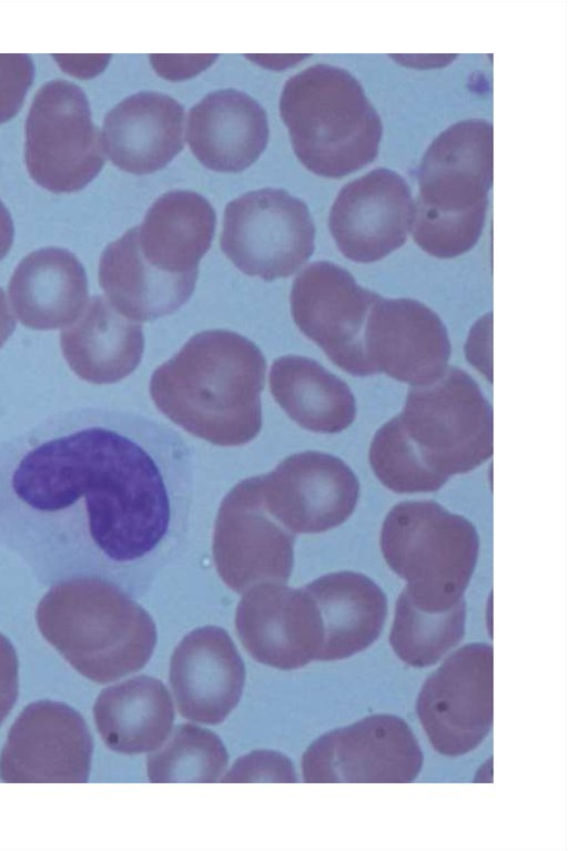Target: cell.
I'll use <instances>...</instances> for the list:
<instances>
[{
  "label": "cell",
  "mask_w": 568,
  "mask_h": 851,
  "mask_svg": "<svg viewBox=\"0 0 568 851\" xmlns=\"http://www.w3.org/2000/svg\"><path fill=\"white\" fill-rule=\"evenodd\" d=\"M184 109L170 95L145 91L126 97L104 118L103 148L119 169L149 174L183 148Z\"/></svg>",
  "instance_id": "obj_20"
},
{
  "label": "cell",
  "mask_w": 568,
  "mask_h": 851,
  "mask_svg": "<svg viewBox=\"0 0 568 851\" xmlns=\"http://www.w3.org/2000/svg\"><path fill=\"white\" fill-rule=\"evenodd\" d=\"M314 599L323 624L317 660L348 658L368 648L381 635L387 599L367 576L355 571L326 574L303 586Z\"/></svg>",
  "instance_id": "obj_25"
},
{
  "label": "cell",
  "mask_w": 568,
  "mask_h": 851,
  "mask_svg": "<svg viewBox=\"0 0 568 851\" xmlns=\"http://www.w3.org/2000/svg\"><path fill=\"white\" fill-rule=\"evenodd\" d=\"M280 113L300 162L325 178H342L371 163L383 134L382 120L347 70L315 64L291 77Z\"/></svg>",
  "instance_id": "obj_5"
},
{
  "label": "cell",
  "mask_w": 568,
  "mask_h": 851,
  "mask_svg": "<svg viewBox=\"0 0 568 851\" xmlns=\"http://www.w3.org/2000/svg\"><path fill=\"white\" fill-rule=\"evenodd\" d=\"M190 446L102 407L54 414L0 444V544L45 586L95 578L142 597L185 549Z\"/></svg>",
  "instance_id": "obj_1"
},
{
  "label": "cell",
  "mask_w": 568,
  "mask_h": 851,
  "mask_svg": "<svg viewBox=\"0 0 568 851\" xmlns=\"http://www.w3.org/2000/svg\"><path fill=\"white\" fill-rule=\"evenodd\" d=\"M422 460L449 478L493 455V411L477 383L457 367L413 386L398 415Z\"/></svg>",
  "instance_id": "obj_7"
},
{
  "label": "cell",
  "mask_w": 568,
  "mask_h": 851,
  "mask_svg": "<svg viewBox=\"0 0 568 851\" xmlns=\"http://www.w3.org/2000/svg\"><path fill=\"white\" fill-rule=\"evenodd\" d=\"M197 276L170 277L142 260L136 226L110 243L99 262V283L108 301L123 316L146 322L178 311L192 295Z\"/></svg>",
  "instance_id": "obj_27"
},
{
  "label": "cell",
  "mask_w": 568,
  "mask_h": 851,
  "mask_svg": "<svg viewBox=\"0 0 568 851\" xmlns=\"http://www.w3.org/2000/svg\"><path fill=\"white\" fill-rule=\"evenodd\" d=\"M67 72L77 77H92L101 72L111 55H54Z\"/></svg>",
  "instance_id": "obj_37"
},
{
  "label": "cell",
  "mask_w": 568,
  "mask_h": 851,
  "mask_svg": "<svg viewBox=\"0 0 568 851\" xmlns=\"http://www.w3.org/2000/svg\"><path fill=\"white\" fill-rule=\"evenodd\" d=\"M379 541L418 609L444 612L464 600L479 554L478 533L468 519L432 500L402 502L386 515Z\"/></svg>",
  "instance_id": "obj_6"
},
{
  "label": "cell",
  "mask_w": 568,
  "mask_h": 851,
  "mask_svg": "<svg viewBox=\"0 0 568 851\" xmlns=\"http://www.w3.org/2000/svg\"><path fill=\"white\" fill-rule=\"evenodd\" d=\"M491 314H486L471 328L467 343L468 361L491 381Z\"/></svg>",
  "instance_id": "obj_36"
},
{
  "label": "cell",
  "mask_w": 568,
  "mask_h": 851,
  "mask_svg": "<svg viewBox=\"0 0 568 851\" xmlns=\"http://www.w3.org/2000/svg\"><path fill=\"white\" fill-rule=\"evenodd\" d=\"M70 368L93 384H112L130 375L144 351L142 324L119 313L101 295L87 303L80 316L60 335Z\"/></svg>",
  "instance_id": "obj_24"
},
{
  "label": "cell",
  "mask_w": 568,
  "mask_h": 851,
  "mask_svg": "<svg viewBox=\"0 0 568 851\" xmlns=\"http://www.w3.org/2000/svg\"><path fill=\"white\" fill-rule=\"evenodd\" d=\"M93 742L82 716L70 706L40 700L13 722L0 754L4 782H87Z\"/></svg>",
  "instance_id": "obj_14"
},
{
  "label": "cell",
  "mask_w": 568,
  "mask_h": 851,
  "mask_svg": "<svg viewBox=\"0 0 568 851\" xmlns=\"http://www.w3.org/2000/svg\"><path fill=\"white\" fill-rule=\"evenodd\" d=\"M216 215L201 194L174 190L162 194L136 226L140 255L153 271L170 277L197 276L209 251Z\"/></svg>",
  "instance_id": "obj_22"
},
{
  "label": "cell",
  "mask_w": 568,
  "mask_h": 851,
  "mask_svg": "<svg viewBox=\"0 0 568 851\" xmlns=\"http://www.w3.org/2000/svg\"><path fill=\"white\" fill-rule=\"evenodd\" d=\"M268 511L290 531L318 534L343 524L354 511L359 484L338 457L307 450L284 458L260 475Z\"/></svg>",
  "instance_id": "obj_15"
},
{
  "label": "cell",
  "mask_w": 568,
  "mask_h": 851,
  "mask_svg": "<svg viewBox=\"0 0 568 851\" xmlns=\"http://www.w3.org/2000/svg\"><path fill=\"white\" fill-rule=\"evenodd\" d=\"M216 58V54H151L150 61L161 77L169 80H183L196 75L210 67Z\"/></svg>",
  "instance_id": "obj_35"
},
{
  "label": "cell",
  "mask_w": 568,
  "mask_h": 851,
  "mask_svg": "<svg viewBox=\"0 0 568 851\" xmlns=\"http://www.w3.org/2000/svg\"><path fill=\"white\" fill-rule=\"evenodd\" d=\"M413 213L412 191L405 179L377 168L342 188L331 207L328 226L344 256L369 263L405 243Z\"/></svg>",
  "instance_id": "obj_17"
},
{
  "label": "cell",
  "mask_w": 568,
  "mask_h": 851,
  "mask_svg": "<svg viewBox=\"0 0 568 851\" xmlns=\"http://www.w3.org/2000/svg\"><path fill=\"white\" fill-rule=\"evenodd\" d=\"M314 240L307 205L284 190L251 191L225 206L221 249L246 275L267 282L293 275L313 254Z\"/></svg>",
  "instance_id": "obj_9"
},
{
  "label": "cell",
  "mask_w": 568,
  "mask_h": 851,
  "mask_svg": "<svg viewBox=\"0 0 568 851\" xmlns=\"http://www.w3.org/2000/svg\"><path fill=\"white\" fill-rule=\"evenodd\" d=\"M227 752L212 731L179 725L146 761L151 782H216L227 767Z\"/></svg>",
  "instance_id": "obj_30"
},
{
  "label": "cell",
  "mask_w": 568,
  "mask_h": 851,
  "mask_svg": "<svg viewBox=\"0 0 568 851\" xmlns=\"http://www.w3.org/2000/svg\"><path fill=\"white\" fill-rule=\"evenodd\" d=\"M246 58L252 59L256 63L264 65L266 68L272 69H283L285 67H290L298 62L301 59L305 58V55H246Z\"/></svg>",
  "instance_id": "obj_40"
},
{
  "label": "cell",
  "mask_w": 568,
  "mask_h": 851,
  "mask_svg": "<svg viewBox=\"0 0 568 851\" xmlns=\"http://www.w3.org/2000/svg\"><path fill=\"white\" fill-rule=\"evenodd\" d=\"M36 617L43 638L78 672L98 683L141 670L156 645V627L149 612L101 579L52 585Z\"/></svg>",
  "instance_id": "obj_3"
},
{
  "label": "cell",
  "mask_w": 568,
  "mask_h": 851,
  "mask_svg": "<svg viewBox=\"0 0 568 851\" xmlns=\"http://www.w3.org/2000/svg\"><path fill=\"white\" fill-rule=\"evenodd\" d=\"M270 388L287 416L307 430L336 434L356 417V401L348 385L312 358H276L270 372Z\"/></svg>",
  "instance_id": "obj_28"
},
{
  "label": "cell",
  "mask_w": 568,
  "mask_h": 851,
  "mask_svg": "<svg viewBox=\"0 0 568 851\" xmlns=\"http://www.w3.org/2000/svg\"><path fill=\"white\" fill-rule=\"evenodd\" d=\"M8 292L21 324L33 330H55L72 324L84 310L88 280L73 253L44 247L19 263Z\"/></svg>",
  "instance_id": "obj_23"
},
{
  "label": "cell",
  "mask_w": 568,
  "mask_h": 851,
  "mask_svg": "<svg viewBox=\"0 0 568 851\" xmlns=\"http://www.w3.org/2000/svg\"><path fill=\"white\" fill-rule=\"evenodd\" d=\"M368 458L376 477L395 493L435 492L448 480L425 465L406 435L398 415L375 433Z\"/></svg>",
  "instance_id": "obj_31"
},
{
  "label": "cell",
  "mask_w": 568,
  "mask_h": 851,
  "mask_svg": "<svg viewBox=\"0 0 568 851\" xmlns=\"http://www.w3.org/2000/svg\"><path fill=\"white\" fill-rule=\"evenodd\" d=\"M465 619L464 600L447 611L427 612L418 609L403 590L396 601L389 644L407 665L432 666L462 640Z\"/></svg>",
  "instance_id": "obj_29"
},
{
  "label": "cell",
  "mask_w": 568,
  "mask_h": 851,
  "mask_svg": "<svg viewBox=\"0 0 568 851\" xmlns=\"http://www.w3.org/2000/svg\"><path fill=\"white\" fill-rule=\"evenodd\" d=\"M186 140L205 168L241 172L267 144V115L251 95L235 89L216 90L190 110Z\"/></svg>",
  "instance_id": "obj_21"
},
{
  "label": "cell",
  "mask_w": 568,
  "mask_h": 851,
  "mask_svg": "<svg viewBox=\"0 0 568 851\" xmlns=\"http://www.w3.org/2000/svg\"><path fill=\"white\" fill-rule=\"evenodd\" d=\"M493 687L494 655L487 644L463 646L432 672L416 712L437 752L458 757L481 743L493 725Z\"/></svg>",
  "instance_id": "obj_10"
},
{
  "label": "cell",
  "mask_w": 568,
  "mask_h": 851,
  "mask_svg": "<svg viewBox=\"0 0 568 851\" xmlns=\"http://www.w3.org/2000/svg\"><path fill=\"white\" fill-rule=\"evenodd\" d=\"M93 716L103 742L111 750L138 754L154 751L166 740L174 708L161 680L138 676L103 689Z\"/></svg>",
  "instance_id": "obj_26"
},
{
  "label": "cell",
  "mask_w": 568,
  "mask_h": 851,
  "mask_svg": "<svg viewBox=\"0 0 568 851\" xmlns=\"http://www.w3.org/2000/svg\"><path fill=\"white\" fill-rule=\"evenodd\" d=\"M14 227L8 209L0 200V260H2L13 243Z\"/></svg>",
  "instance_id": "obj_38"
},
{
  "label": "cell",
  "mask_w": 568,
  "mask_h": 851,
  "mask_svg": "<svg viewBox=\"0 0 568 851\" xmlns=\"http://www.w3.org/2000/svg\"><path fill=\"white\" fill-rule=\"evenodd\" d=\"M24 160L32 180L53 193L83 189L105 161L85 93L65 80L44 83L26 120Z\"/></svg>",
  "instance_id": "obj_8"
},
{
  "label": "cell",
  "mask_w": 568,
  "mask_h": 851,
  "mask_svg": "<svg viewBox=\"0 0 568 851\" xmlns=\"http://www.w3.org/2000/svg\"><path fill=\"white\" fill-rule=\"evenodd\" d=\"M239 639L257 662L298 669L317 660L323 624L312 596L304 589L263 581L247 589L235 614Z\"/></svg>",
  "instance_id": "obj_16"
},
{
  "label": "cell",
  "mask_w": 568,
  "mask_h": 851,
  "mask_svg": "<svg viewBox=\"0 0 568 851\" xmlns=\"http://www.w3.org/2000/svg\"><path fill=\"white\" fill-rule=\"evenodd\" d=\"M266 361L247 337L227 330L192 336L152 374L156 408L191 435L241 446L262 428Z\"/></svg>",
  "instance_id": "obj_2"
},
{
  "label": "cell",
  "mask_w": 568,
  "mask_h": 851,
  "mask_svg": "<svg viewBox=\"0 0 568 851\" xmlns=\"http://www.w3.org/2000/svg\"><path fill=\"white\" fill-rule=\"evenodd\" d=\"M18 697V657L9 639L0 634V726Z\"/></svg>",
  "instance_id": "obj_34"
},
{
  "label": "cell",
  "mask_w": 568,
  "mask_h": 851,
  "mask_svg": "<svg viewBox=\"0 0 568 851\" xmlns=\"http://www.w3.org/2000/svg\"><path fill=\"white\" fill-rule=\"evenodd\" d=\"M290 298L296 326L336 366L356 376L374 374L365 332L378 294L359 285L342 266L318 261L295 277Z\"/></svg>",
  "instance_id": "obj_12"
},
{
  "label": "cell",
  "mask_w": 568,
  "mask_h": 851,
  "mask_svg": "<svg viewBox=\"0 0 568 851\" xmlns=\"http://www.w3.org/2000/svg\"><path fill=\"white\" fill-rule=\"evenodd\" d=\"M222 782H296L294 766L282 753L270 750L253 751L240 758Z\"/></svg>",
  "instance_id": "obj_33"
},
{
  "label": "cell",
  "mask_w": 568,
  "mask_h": 851,
  "mask_svg": "<svg viewBox=\"0 0 568 851\" xmlns=\"http://www.w3.org/2000/svg\"><path fill=\"white\" fill-rule=\"evenodd\" d=\"M423 752L399 717L374 715L317 738L302 758L305 782H413Z\"/></svg>",
  "instance_id": "obj_13"
},
{
  "label": "cell",
  "mask_w": 568,
  "mask_h": 851,
  "mask_svg": "<svg viewBox=\"0 0 568 851\" xmlns=\"http://www.w3.org/2000/svg\"><path fill=\"white\" fill-rule=\"evenodd\" d=\"M16 328V321L10 312L6 294L0 287V348Z\"/></svg>",
  "instance_id": "obj_39"
},
{
  "label": "cell",
  "mask_w": 568,
  "mask_h": 851,
  "mask_svg": "<svg viewBox=\"0 0 568 851\" xmlns=\"http://www.w3.org/2000/svg\"><path fill=\"white\" fill-rule=\"evenodd\" d=\"M296 535L266 508L260 475L242 479L221 502L213 530L216 571L237 594L263 581L286 584Z\"/></svg>",
  "instance_id": "obj_11"
},
{
  "label": "cell",
  "mask_w": 568,
  "mask_h": 851,
  "mask_svg": "<svg viewBox=\"0 0 568 851\" xmlns=\"http://www.w3.org/2000/svg\"><path fill=\"white\" fill-rule=\"evenodd\" d=\"M33 77L34 67L30 55L0 54V124L20 111Z\"/></svg>",
  "instance_id": "obj_32"
},
{
  "label": "cell",
  "mask_w": 568,
  "mask_h": 851,
  "mask_svg": "<svg viewBox=\"0 0 568 851\" xmlns=\"http://www.w3.org/2000/svg\"><path fill=\"white\" fill-rule=\"evenodd\" d=\"M493 125L459 121L428 146L418 175L412 234L426 253L450 259L479 240L493 183Z\"/></svg>",
  "instance_id": "obj_4"
},
{
  "label": "cell",
  "mask_w": 568,
  "mask_h": 851,
  "mask_svg": "<svg viewBox=\"0 0 568 851\" xmlns=\"http://www.w3.org/2000/svg\"><path fill=\"white\" fill-rule=\"evenodd\" d=\"M245 682L241 655L227 631L204 626L185 635L170 662V685L182 717L217 725L237 706Z\"/></svg>",
  "instance_id": "obj_19"
},
{
  "label": "cell",
  "mask_w": 568,
  "mask_h": 851,
  "mask_svg": "<svg viewBox=\"0 0 568 851\" xmlns=\"http://www.w3.org/2000/svg\"><path fill=\"white\" fill-rule=\"evenodd\" d=\"M365 349L374 374L412 386L437 379L448 367L450 342L439 316L412 298L381 297L371 310Z\"/></svg>",
  "instance_id": "obj_18"
}]
</instances>
